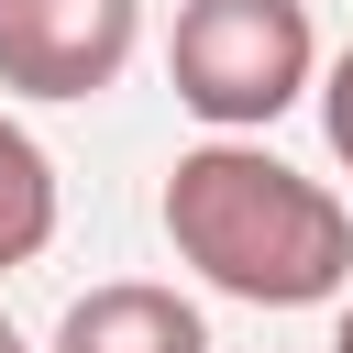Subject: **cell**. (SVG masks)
Masks as SVG:
<instances>
[{"label": "cell", "mask_w": 353, "mask_h": 353, "mask_svg": "<svg viewBox=\"0 0 353 353\" xmlns=\"http://www.w3.org/2000/svg\"><path fill=\"white\" fill-rule=\"evenodd\" d=\"M55 353H210V320L176 298V287H88L66 320H55Z\"/></svg>", "instance_id": "cell-4"}, {"label": "cell", "mask_w": 353, "mask_h": 353, "mask_svg": "<svg viewBox=\"0 0 353 353\" xmlns=\"http://www.w3.org/2000/svg\"><path fill=\"white\" fill-rule=\"evenodd\" d=\"M0 353H22V331H11V320H0Z\"/></svg>", "instance_id": "cell-8"}, {"label": "cell", "mask_w": 353, "mask_h": 353, "mask_svg": "<svg viewBox=\"0 0 353 353\" xmlns=\"http://www.w3.org/2000/svg\"><path fill=\"white\" fill-rule=\"evenodd\" d=\"M132 0H0V88L22 99H99L132 66Z\"/></svg>", "instance_id": "cell-3"}, {"label": "cell", "mask_w": 353, "mask_h": 353, "mask_svg": "<svg viewBox=\"0 0 353 353\" xmlns=\"http://www.w3.org/2000/svg\"><path fill=\"white\" fill-rule=\"evenodd\" d=\"M331 353H353V309H342V342H331Z\"/></svg>", "instance_id": "cell-7"}, {"label": "cell", "mask_w": 353, "mask_h": 353, "mask_svg": "<svg viewBox=\"0 0 353 353\" xmlns=\"http://www.w3.org/2000/svg\"><path fill=\"white\" fill-rule=\"evenodd\" d=\"M320 132H331V154L353 165V44H342V66H331V88H320Z\"/></svg>", "instance_id": "cell-6"}, {"label": "cell", "mask_w": 353, "mask_h": 353, "mask_svg": "<svg viewBox=\"0 0 353 353\" xmlns=\"http://www.w3.org/2000/svg\"><path fill=\"white\" fill-rule=\"evenodd\" d=\"M165 243L243 309H320L353 287V210L243 132L165 165Z\"/></svg>", "instance_id": "cell-1"}, {"label": "cell", "mask_w": 353, "mask_h": 353, "mask_svg": "<svg viewBox=\"0 0 353 353\" xmlns=\"http://www.w3.org/2000/svg\"><path fill=\"white\" fill-rule=\"evenodd\" d=\"M165 66H176V99L210 132H265L309 88L320 33H309V0H188Z\"/></svg>", "instance_id": "cell-2"}, {"label": "cell", "mask_w": 353, "mask_h": 353, "mask_svg": "<svg viewBox=\"0 0 353 353\" xmlns=\"http://www.w3.org/2000/svg\"><path fill=\"white\" fill-rule=\"evenodd\" d=\"M44 243H55V165H44V143L0 110V276L33 265Z\"/></svg>", "instance_id": "cell-5"}]
</instances>
